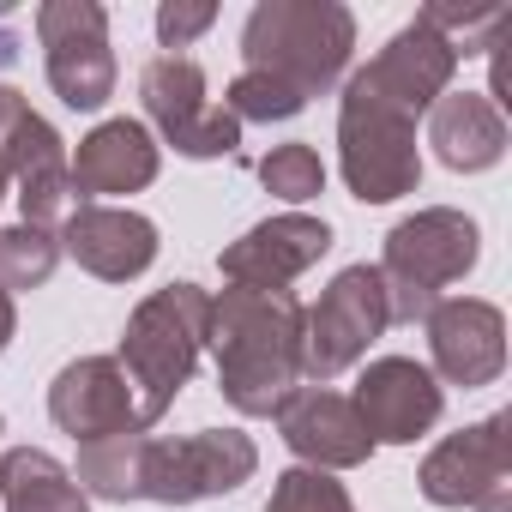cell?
<instances>
[{
  "label": "cell",
  "mask_w": 512,
  "mask_h": 512,
  "mask_svg": "<svg viewBox=\"0 0 512 512\" xmlns=\"http://www.w3.org/2000/svg\"><path fill=\"white\" fill-rule=\"evenodd\" d=\"M332 247V223L326 217H308V211H278L266 223H253L247 235H235L217 266L229 284L241 290H290L302 272H314Z\"/></svg>",
  "instance_id": "11"
},
{
  "label": "cell",
  "mask_w": 512,
  "mask_h": 512,
  "mask_svg": "<svg viewBox=\"0 0 512 512\" xmlns=\"http://www.w3.org/2000/svg\"><path fill=\"white\" fill-rule=\"evenodd\" d=\"M13 61H19V43H13V37H0V67H13Z\"/></svg>",
  "instance_id": "30"
},
{
  "label": "cell",
  "mask_w": 512,
  "mask_h": 512,
  "mask_svg": "<svg viewBox=\"0 0 512 512\" xmlns=\"http://www.w3.org/2000/svg\"><path fill=\"white\" fill-rule=\"evenodd\" d=\"M260 470V446L241 428H199L181 440H151L145 434V482L139 500L157 506H199L217 494H235L241 482H253Z\"/></svg>",
  "instance_id": "7"
},
{
  "label": "cell",
  "mask_w": 512,
  "mask_h": 512,
  "mask_svg": "<svg viewBox=\"0 0 512 512\" xmlns=\"http://www.w3.org/2000/svg\"><path fill=\"white\" fill-rule=\"evenodd\" d=\"M217 25V7L211 0H163L157 7V43L175 55V49H187L193 37H205Z\"/></svg>",
  "instance_id": "27"
},
{
  "label": "cell",
  "mask_w": 512,
  "mask_h": 512,
  "mask_svg": "<svg viewBox=\"0 0 512 512\" xmlns=\"http://www.w3.org/2000/svg\"><path fill=\"white\" fill-rule=\"evenodd\" d=\"M13 332H19V308H13V296L0 290V350L13 344Z\"/></svg>",
  "instance_id": "29"
},
{
  "label": "cell",
  "mask_w": 512,
  "mask_h": 512,
  "mask_svg": "<svg viewBox=\"0 0 512 512\" xmlns=\"http://www.w3.org/2000/svg\"><path fill=\"white\" fill-rule=\"evenodd\" d=\"M392 326L386 314V284H380V266H350L338 272L320 302L302 314V380L326 386L338 380L344 368H356L368 356V344Z\"/></svg>",
  "instance_id": "8"
},
{
  "label": "cell",
  "mask_w": 512,
  "mask_h": 512,
  "mask_svg": "<svg viewBox=\"0 0 512 512\" xmlns=\"http://www.w3.org/2000/svg\"><path fill=\"white\" fill-rule=\"evenodd\" d=\"M0 512H91L73 470L43 446L0 452Z\"/></svg>",
  "instance_id": "21"
},
{
  "label": "cell",
  "mask_w": 512,
  "mask_h": 512,
  "mask_svg": "<svg viewBox=\"0 0 512 512\" xmlns=\"http://www.w3.org/2000/svg\"><path fill=\"white\" fill-rule=\"evenodd\" d=\"M37 43H43V73H49V85L67 109L91 115L115 97L109 13L97 0H43L37 7Z\"/></svg>",
  "instance_id": "9"
},
{
  "label": "cell",
  "mask_w": 512,
  "mask_h": 512,
  "mask_svg": "<svg viewBox=\"0 0 512 512\" xmlns=\"http://www.w3.org/2000/svg\"><path fill=\"white\" fill-rule=\"evenodd\" d=\"M350 404H356L362 428L374 434V446H380V440H386V446H416V440L440 422L446 392H440V380L428 374V362H416V356H380V362L362 368Z\"/></svg>",
  "instance_id": "12"
},
{
  "label": "cell",
  "mask_w": 512,
  "mask_h": 512,
  "mask_svg": "<svg viewBox=\"0 0 512 512\" xmlns=\"http://www.w3.org/2000/svg\"><path fill=\"white\" fill-rule=\"evenodd\" d=\"M7 187H13V175H7V157H0V199H7Z\"/></svg>",
  "instance_id": "31"
},
{
  "label": "cell",
  "mask_w": 512,
  "mask_h": 512,
  "mask_svg": "<svg viewBox=\"0 0 512 512\" xmlns=\"http://www.w3.org/2000/svg\"><path fill=\"white\" fill-rule=\"evenodd\" d=\"M223 109L247 127V121H260V127H272V121H296L308 103L290 91V85H278V79H266V73H235V85H229V97H223Z\"/></svg>",
  "instance_id": "26"
},
{
  "label": "cell",
  "mask_w": 512,
  "mask_h": 512,
  "mask_svg": "<svg viewBox=\"0 0 512 512\" xmlns=\"http://www.w3.org/2000/svg\"><path fill=\"white\" fill-rule=\"evenodd\" d=\"M272 422H278L284 446H290L308 470H356V464L374 458V434L362 428V416H356V404H350L344 392L296 386Z\"/></svg>",
  "instance_id": "17"
},
{
  "label": "cell",
  "mask_w": 512,
  "mask_h": 512,
  "mask_svg": "<svg viewBox=\"0 0 512 512\" xmlns=\"http://www.w3.org/2000/svg\"><path fill=\"white\" fill-rule=\"evenodd\" d=\"M157 223L133 205H79L61 223V253L103 284H133L157 260Z\"/></svg>",
  "instance_id": "16"
},
{
  "label": "cell",
  "mask_w": 512,
  "mask_h": 512,
  "mask_svg": "<svg viewBox=\"0 0 512 512\" xmlns=\"http://www.w3.org/2000/svg\"><path fill=\"white\" fill-rule=\"evenodd\" d=\"M25 109H31V103H25V97H19L13 85H0V145H7V133H13V127L25 121Z\"/></svg>",
  "instance_id": "28"
},
{
  "label": "cell",
  "mask_w": 512,
  "mask_h": 512,
  "mask_svg": "<svg viewBox=\"0 0 512 512\" xmlns=\"http://www.w3.org/2000/svg\"><path fill=\"white\" fill-rule=\"evenodd\" d=\"M428 145L446 169L458 175H482L506 157V115L494 97L482 91H446L428 109Z\"/></svg>",
  "instance_id": "20"
},
{
  "label": "cell",
  "mask_w": 512,
  "mask_h": 512,
  "mask_svg": "<svg viewBox=\"0 0 512 512\" xmlns=\"http://www.w3.org/2000/svg\"><path fill=\"white\" fill-rule=\"evenodd\" d=\"M139 97H145V115H151V127L163 133V145H175L181 157H193V163L235 157L241 121H235L223 103L205 97L199 61H187V55H157V61H145Z\"/></svg>",
  "instance_id": "10"
},
{
  "label": "cell",
  "mask_w": 512,
  "mask_h": 512,
  "mask_svg": "<svg viewBox=\"0 0 512 512\" xmlns=\"http://www.w3.org/2000/svg\"><path fill=\"white\" fill-rule=\"evenodd\" d=\"M428 326V374L446 380V386H494L500 368H506V314L494 302H476V296H452V302H434V314L422 320Z\"/></svg>",
  "instance_id": "13"
},
{
  "label": "cell",
  "mask_w": 512,
  "mask_h": 512,
  "mask_svg": "<svg viewBox=\"0 0 512 512\" xmlns=\"http://www.w3.org/2000/svg\"><path fill=\"white\" fill-rule=\"evenodd\" d=\"M476 253H482V229L458 205H428V211L404 217L380 253V284H386L392 326H422L434 314L440 290L476 272Z\"/></svg>",
  "instance_id": "4"
},
{
  "label": "cell",
  "mask_w": 512,
  "mask_h": 512,
  "mask_svg": "<svg viewBox=\"0 0 512 512\" xmlns=\"http://www.w3.org/2000/svg\"><path fill=\"white\" fill-rule=\"evenodd\" d=\"M0 157H7V175H13V187H19L25 223L61 235V223L79 211V193H73V169H67L73 151H67V139L55 133V121H43L37 109H25V121L7 133Z\"/></svg>",
  "instance_id": "15"
},
{
  "label": "cell",
  "mask_w": 512,
  "mask_h": 512,
  "mask_svg": "<svg viewBox=\"0 0 512 512\" xmlns=\"http://www.w3.org/2000/svg\"><path fill=\"white\" fill-rule=\"evenodd\" d=\"M266 512H356V500H350V488H344L332 470L296 464V470H284V476L272 482Z\"/></svg>",
  "instance_id": "25"
},
{
  "label": "cell",
  "mask_w": 512,
  "mask_h": 512,
  "mask_svg": "<svg viewBox=\"0 0 512 512\" xmlns=\"http://www.w3.org/2000/svg\"><path fill=\"white\" fill-rule=\"evenodd\" d=\"M49 416L79 446L145 434L139 428V398H133V386H127V374H121L115 356H79V362H67L55 374V386H49Z\"/></svg>",
  "instance_id": "14"
},
{
  "label": "cell",
  "mask_w": 512,
  "mask_h": 512,
  "mask_svg": "<svg viewBox=\"0 0 512 512\" xmlns=\"http://www.w3.org/2000/svg\"><path fill=\"white\" fill-rule=\"evenodd\" d=\"M356 55V13L344 0H260L241 25V73H266L302 103L332 91Z\"/></svg>",
  "instance_id": "2"
},
{
  "label": "cell",
  "mask_w": 512,
  "mask_h": 512,
  "mask_svg": "<svg viewBox=\"0 0 512 512\" xmlns=\"http://www.w3.org/2000/svg\"><path fill=\"white\" fill-rule=\"evenodd\" d=\"M338 169L362 205H392L422 181L416 115L398 97H386L368 73H350L338 103Z\"/></svg>",
  "instance_id": "5"
},
{
  "label": "cell",
  "mask_w": 512,
  "mask_h": 512,
  "mask_svg": "<svg viewBox=\"0 0 512 512\" xmlns=\"http://www.w3.org/2000/svg\"><path fill=\"white\" fill-rule=\"evenodd\" d=\"M386 97H398L410 115H428L446 91H452V73H458V55L446 49V37L440 31H428L422 19L416 25H404L368 67H362Z\"/></svg>",
  "instance_id": "19"
},
{
  "label": "cell",
  "mask_w": 512,
  "mask_h": 512,
  "mask_svg": "<svg viewBox=\"0 0 512 512\" xmlns=\"http://www.w3.org/2000/svg\"><path fill=\"white\" fill-rule=\"evenodd\" d=\"M302 302L290 290H241L211 296L205 350L217 356V386L241 416H278L302 386Z\"/></svg>",
  "instance_id": "1"
},
{
  "label": "cell",
  "mask_w": 512,
  "mask_h": 512,
  "mask_svg": "<svg viewBox=\"0 0 512 512\" xmlns=\"http://www.w3.org/2000/svg\"><path fill=\"white\" fill-rule=\"evenodd\" d=\"M61 266V235L49 229H31V223H13L0 229V290L19 296V290H43Z\"/></svg>",
  "instance_id": "23"
},
{
  "label": "cell",
  "mask_w": 512,
  "mask_h": 512,
  "mask_svg": "<svg viewBox=\"0 0 512 512\" xmlns=\"http://www.w3.org/2000/svg\"><path fill=\"white\" fill-rule=\"evenodd\" d=\"M260 181H266L272 199H284V205H308V199L326 193V163H320L314 145L290 139V145H272V151L260 157Z\"/></svg>",
  "instance_id": "24"
},
{
  "label": "cell",
  "mask_w": 512,
  "mask_h": 512,
  "mask_svg": "<svg viewBox=\"0 0 512 512\" xmlns=\"http://www.w3.org/2000/svg\"><path fill=\"white\" fill-rule=\"evenodd\" d=\"M422 500L446 512H512V416L494 410L458 434H446L422 470H416Z\"/></svg>",
  "instance_id": "6"
},
{
  "label": "cell",
  "mask_w": 512,
  "mask_h": 512,
  "mask_svg": "<svg viewBox=\"0 0 512 512\" xmlns=\"http://www.w3.org/2000/svg\"><path fill=\"white\" fill-rule=\"evenodd\" d=\"M73 482L85 488V500H139V482H145V434H121V440H91L79 446V470Z\"/></svg>",
  "instance_id": "22"
},
{
  "label": "cell",
  "mask_w": 512,
  "mask_h": 512,
  "mask_svg": "<svg viewBox=\"0 0 512 512\" xmlns=\"http://www.w3.org/2000/svg\"><path fill=\"white\" fill-rule=\"evenodd\" d=\"M67 169H73L79 205H103V199H115V193L151 187L157 169H163V151H157V139H151L145 121L115 115V121L91 127V133L79 139V151L67 157Z\"/></svg>",
  "instance_id": "18"
},
{
  "label": "cell",
  "mask_w": 512,
  "mask_h": 512,
  "mask_svg": "<svg viewBox=\"0 0 512 512\" xmlns=\"http://www.w3.org/2000/svg\"><path fill=\"white\" fill-rule=\"evenodd\" d=\"M205 332H211V290H199V284H187V278L151 290V296L127 314V332H121L115 362H121L127 386H133V398H139V428H157V422L175 410L181 386H187L193 368H199Z\"/></svg>",
  "instance_id": "3"
}]
</instances>
